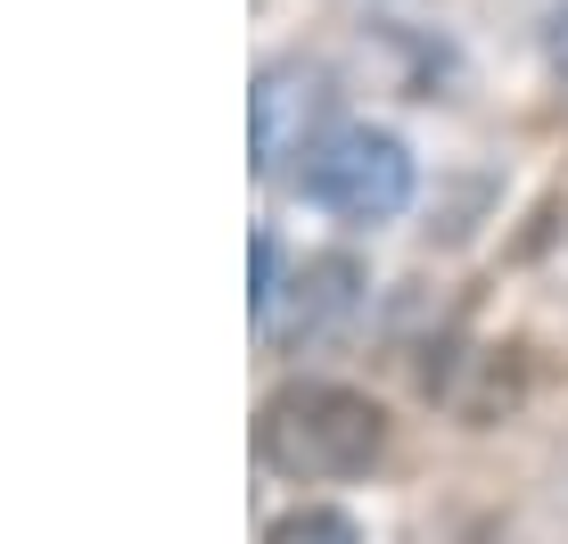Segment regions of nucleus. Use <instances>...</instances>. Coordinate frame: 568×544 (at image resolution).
<instances>
[{
    "label": "nucleus",
    "mask_w": 568,
    "mask_h": 544,
    "mask_svg": "<svg viewBox=\"0 0 568 544\" xmlns=\"http://www.w3.org/2000/svg\"><path fill=\"white\" fill-rule=\"evenodd\" d=\"M329 108H338V83L313 58H272L247 91V149H256V173H288V158H313L329 141Z\"/></svg>",
    "instance_id": "nucleus-3"
},
{
    "label": "nucleus",
    "mask_w": 568,
    "mask_h": 544,
    "mask_svg": "<svg viewBox=\"0 0 568 544\" xmlns=\"http://www.w3.org/2000/svg\"><path fill=\"white\" fill-rule=\"evenodd\" d=\"M256 445H264L272 471H288V478H355L379 462L387 413L338 380H297L256 413Z\"/></svg>",
    "instance_id": "nucleus-1"
},
{
    "label": "nucleus",
    "mask_w": 568,
    "mask_h": 544,
    "mask_svg": "<svg viewBox=\"0 0 568 544\" xmlns=\"http://www.w3.org/2000/svg\"><path fill=\"white\" fill-rule=\"evenodd\" d=\"M247 305H256V322L281 305V240L272 231H256V289H247Z\"/></svg>",
    "instance_id": "nucleus-6"
},
{
    "label": "nucleus",
    "mask_w": 568,
    "mask_h": 544,
    "mask_svg": "<svg viewBox=\"0 0 568 544\" xmlns=\"http://www.w3.org/2000/svg\"><path fill=\"white\" fill-rule=\"evenodd\" d=\"M355 281H363L355 256H313V264L297 272V281L281 289V298H297V305H288V314L272 305L264 330H272V339H322V330L338 322V314H355V298H363Z\"/></svg>",
    "instance_id": "nucleus-4"
},
{
    "label": "nucleus",
    "mask_w": 568,
    "mask_h": 544,
    "mask_svg": "<svg viewBox=\"0 0 568 544\" xmlns=\"http://www.w3.org/2000/svg\"><path fill=\"white\" fill-rule=\"evenodd\" d=\"M544 58H552V74H560V83H568V9L552 17V33H544Z\"/></svg>",
    "instance_id": "nucleus-7"
},
{
    "label": "nucleus",
    "mask_w": 568,
    "mask_h": 544,
    "mask_svg": "<svg viewBox=\"0 0 568 544\" xmlns=\"http://www.w3.org/2000/svg\"><path fill=\"white\" fill-rule=\"evenodd\" d=\"M272 544H363V536H355V520H346V512H322V503H313V512L272 520Z\"/></svg>",
    "instance_id": "nucleus-5"
},
{
    "label": "nucleus",
    "mask_w": 568,
    "mask_h": 544,
    "mask_svg": "<svg viewBox=\"0 0 568 544\" xmlns=\"http://www.w3.org/2000/svg\"><path fill=\"white\" fill-rule=\"evenodd\" d=\"M305 199L329 206V215H346V223H387L413 199V158H404L396 132L346 124L305 158Z\"/></svg>",
    "instance_id": "nucleus-2"
}]
</instances>
